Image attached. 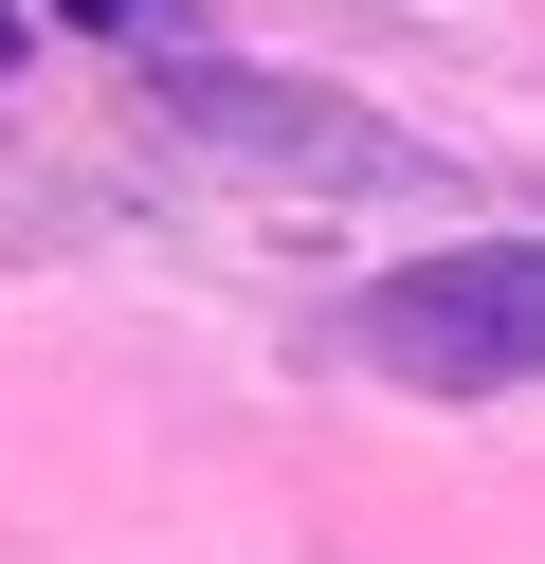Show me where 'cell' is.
<instances>
[{
	"label": "cell",
	"instance_id": "cell-1",
	"mask_svg": "<svg viewBox=\"0 0 545 564\" xmlns=\"http://www.w3.org/2000/svg\"><path fill=\"white\" fill-rule=\"evenodd\" d=\"M327 346L382 382H418V401H509V382L545 365V256L527 237H455V256H400L382 292L327 310Z\"/></svg>",
	"mask_w": 545,
	"mask_h": 564
},
{
	"label": "cell",
	"instance_id": "cell-2",
	"mask_svg": "<svg viewBox=\"0 0 545 564\" xmlns=\"http://www.w3.org/2000/svg\"><path fill=\"white\" fill-rule=\"evenodd\" d=\"M164 110L200 128V147L291 164V183H418V147H400L382 110H327V91H291V74H218V55H164Z\"/></svg>",
	"mask_w": 545,
	"mask_h": 564
},
{
	"label": "cell",
	"instance_id": "cell-3",
	"mask_svg": "<svg viewBox=\"0 0 545 564\" xmlns=\"http://www.w3.org/2000/svg\"><path fill=\"white\" fill-rule=\"evenodd\" d=\"M55 19H91V37H145V19H164V0H55Z\"/></svg>",
	"mask_w": 545,
	"mask_h": 564
},
{
	"label": "cell",
	"instance_id": "cell-4",
	"mask_svg": "<svg viewBox=\"0 0 545 564\" xmlns=\"http://www.w3.org/2000/svg\"><path fill=\"white\" fill-rule=\"evenodd\" d=\"M0 37H19V19H0ZM0 74H19V55H0Z\"/></svg>",
	"mask_w": 545,
	"mask_h": 564
}]
</instances>
